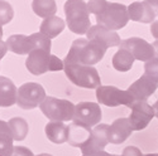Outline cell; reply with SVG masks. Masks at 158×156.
Here are the masks:
<instances>
[{
	"label": "cell",
	"instance_id": "6da1fadb",
	"mask_svg": "<svg viewBox=\"0 0 158 156\" xmlns=\"http://www.w3.org/2000/svg\"><path fill=\"white\" fill-rule=\"evenodd\" d=\"M105 52L106 49L100 44L89 41L87 38H78L72 42L71 48L63 62L82 64V66H94L104 58Z\"/></svg>",
	"mask_w": 158,
	"mask_h": 156
},
{
	"label": "cell",
	"instance_id": "7a4b0ae2",
	"mask_svg": "<svg viewBox=\"0 0 158 156\" xmlns=\"http://www.w3.org/2000/svg\"><path fill=\"white\" fill-rule=\"evenodd\" d=\"M66 25L78 35L86 34L91 28L90 10L84 0H67L64 3Z\"/></svg>",
	"mask_w": 158,
	"mask_h": 156
},
{
	"label": "cell",
	"instance_id": "3957f363",
	"mask_svg": "<svg viewBox=\"0 0 158 156\" xmlns=\"http://www.w3.org/2000/svg\"><path fill=\"white\" fill-rule=\"evenodd\" d=\"M8 49L15 54H29L35 49H43L51 52V39L43 35L41 32L32 35L14 34L6 41Z\"/></svg>",
	"mask_w": 158,
	"mask_h": 156
},
{
	"label": "cell",
	"instance_id": "277c9868",
	"mask_svg": "<svg viewBox=\"0 0 158 156\" xmlns=\"http://www.w3.org/2000/svg\"><path fill=\"white\" fill-rule=\"evenodd\" d=\"M64 63V73L69 80L77 87L98 89L101 86L99 72L93 66H82L75 63Z\"/></svg>",
	"mask_w": 158,
	"mask_h": 156
},
{
	"label": "cell",
	"instance_id": "5b68a950",
	"mask_svg": "<svg viewBox=\"0 0 158 156\" xmlns=\"http://www.w3.org/2000/svg\"><path fill=\"white\" fill-rule=\"evenodd\" d=\"M27 69L34 74L39 76L46 72H56L64 69V63L56 56L51 54V52L43 49H35L28 54L25 60Z\"/></svg>",
	"mask_w": 158,
	"mask_h": 156
},
{
	"label": "cell",
	"instance_id": "8992f818",
	"mask_svg": "<svg viewBox=\"0 0 158 156\" xmlns=\"http://www.w3.org/2000/svg\"><path fill=\"white\" fill-rule=\"evenodd\" d=\"M39 107H41L42 113L49 121L67 122L73 120L76 105H73L69 99H60L47 96Z\"/></svg>",
	"mask_w": 158,
	"mask_h": 156
},
{
	"label": "cell",
	"instance_id": "52a82bcc",
	"mask_svg": "<svg viewBox=\"0 0 158 156\" xmlns=\"http://www.w3.org/2000/svg\"><path fill=\"white\" fill-rule=\"evenodd\" d=\"M129 21L128 6L119 3H108L104 10L96 15V23L110 30L124 28Z\"/></svg>",
	"mask_w": 158,
	"mask_h": 156
},
{
	"label": "cell",
	"instance_id": "ba28073f",
	"mask_svg": "<svg viewBox=\"0 0 158 156\" xmlns=\"http://www.w3.org/2000/svg\"><path fill=\"white\" fill-rule=\"evenodd\" d=\"M44 88L35 82H27L18 88L17 105L23 110H33L46 99Z\"/></svg>",
	"mask_w": 158,
	"mask_h": 156
},
{
	"label": "cell",
	"instance_id": "9c48e42d",
	"mask_svg": "<svg viewBox=\"0 0 158 156\" xmlns=\"http://www.w3.org/2000/svg\"><path fill=\"white\" fill-rule=\"evenodd\" d=\"M96 98L100 105L108 107H116L120 105L130 107L135 102L128 91L119 89L114 86H100L96 89Z\"/></svg>",
	"mask_w": 158,
	"mask_h": 156
},
{
	"label": "cell",
	"instance_id": "30bf717a",
	"mask_svg": "<svg viewBox=\"0 0 158 156\" xmlns=\"http://www.w3.org/2000/svg\"><path fill=\"white\" fill-rule=\"evenodd\" d=\"M101 108L95 102H80L75 107L73 123H78L82 126L93 127L100 123L101 121Z\"/></svg>",
	"mask_w": 158,
	"mask_h": 156
},
{
	"label": "cell",
	"instance_id": "8fae6325",
	"mask_svg": "<svg viewBox=\"0 0 158 156\" xmlns=\"http://www.w3.org/2000/svg\"><path fill=\"white\" fill-rule=\"evenodd\" d=\"M108 132H109V125L106 123L96 125L93 128V131H91L89 140L80 147L82 155H93V154L104 151L105 146L109 144Z\"/></svg>",
	"mask_w": 158,
	"mask_h": 156
},
{
	"label": "cell",
	"instance_id": "7c38bea8",
	"mask_svg": "<svg viewBox=\"0 0 158 156\" xmlns=\"http://www.w3.org/2000/svg\"><path fill=\"white\" fill-rule=\"evenodd\" d=\"M130 108H131V113L129 116V121L131 127H133V131L144 130L156 116L153 106H151L149 103L144 101L134 102L130 106Z\"/></svg>",
	"mask_w": 158,
	"mask_h": 156
},
{
	"label": "cell",
	"instance_id": "4fadbf2b",
	"mask_svg": "<svg viewBox=\"0 0 158 156\" xmlns=\"http://www.w3.org/2000/svg\"><path fill=\"white\" fill-rule=\"evenodd\" d=\"M120 48L129 50L133 54V57L140 62H148L156 58L153 44H149L147 41H144L142 38L133 37L125 39V41H122Z\"/></svg>",
	"mask_w": 158,
	"mask_h": 156
},
{
	"label": "cell",
	"instance_id": "5bb4252c",
	"mask_svg": "<svg viewBox=\"0 0 158 156\" xmlns=\"http://www.w3.org/2000/svg\"><path fill=\"white\" fill-rule=\"evenodd\" d=\"M89 41H93L98 44H100L101 47H104L105 49L111 48V47H120V37L118 35L116 32L110 30L101 25H93L90 28V30L86 33Z\"/></svg>",
	"mask_w": 158,
	"mask_h": 156
},
{
	"label": "cell",
	"instance_id": "9a60e30c",
	"mask_svg": "<svg viewBox=\"0 0 158 156\" xmlns=\"http://www.w3.org/2000/svg\"><path fill=\"white\" fill-rule=\"evenodd\" d=\"M157 87H158V83L156 81H153L148 76L143 74L139 80H137L134 83H131L127 91L133 96L135 102L137 101L147 102V99L154 93Z\"/></svg>",
	"mask_w": 158,
	"mask_h": 156
},
{
	"label": "cell",
	"instance_id": "2e32d148",
	"mask_svg": "<svg viewBox=\"0 0 158 156\" xmlns=\"http://www.w3.org/2000/svg\"><path fill=\"white\" fill-rule=\"evenodd\" d=\"M129 19L138 23L149 24L157 19L158 13L151 6L148 2H134L128 6Z\"/></svg>",
	"mask_w": 158,
	"mask_h": 156
},
{
	"label": "cell",
	"instance_id": "e0dca14e",
	"mask_svg": "<svg viewBox=\"0 0 158 156\" xmlns=\"http://www.w3.org/2000/svg\"><path fill=\"white\" fill-rule=\"evenodd\" d=\"M131 132H133V127L130 125L129 119H125V117L118 119L109 126V142L114 145L123 144L131 135Z\"/></svg>",
	"mask_w": 158,
	"mask_h": 156
},
{
	"label": "cell",
	"instance_id": "ac0fdd59",
	"mask_svg": "<svg viewBox=\"0 0 158 156\" xmlns=\"http://www.w3.org/2000/svg\"><path fill=\"white\" fill-rule=\"evenodd\" d=\"M46 136L47 138L53 142V144H64L69 141V134H70V127L64 125L63 122L58 121H49L46 125Z\"/></svg>",
	"mask_w": 158,
	"mask_h": 156
},
{
	"label": "cell",
	"instance_id": "d6986e66",
	"mask_svg": "<svg viewBox=\"0 0 158 156\" xmlns=\"http://www.w3.org/2000/svg\"><path fill=\"white\" fill-rule=\"evenodd\" d=\"M18 88L6 77H0V107H10L17 103Z\"/></svg>",
	"mask_w": 158,
	"mask_h": 156
},
{
	"label": "cell",
	"instance_id": "ffe728a7",
	"mask_svg": "<svg viewBox=\"0 0 158 156\" xmlns=\"http://www.w3.org/2000/svg\"><path fill=\"white\" fill-rule=\"evenodd\" d=\"M93 128L82 126L78 123H72L70 126V134H69V142L73 147H81L85 142L89 140Z\"/></svg>",
	"mask_w": 158,
	"mask_h": 156
},
{
	"label": "cell",
	"instance_id": "44dd1931",
	"mask_svg": "<svg viewBox=\"0 0 158 156\" xmlns=\"http://www.w3.org/2000/svg\"><path fill=\"white\" fill-rule=\"evenodd\" d=\"M66 27V23L63 19H61L60 17H51L47 19H43L42 24H41V32L43 35H46L47 38L52 39V38H56L57 35H60L63 29Z\"/></svg>",
	"mask_w": 158,
	"mask_h": 156
},
{
	"label": "cell",
	"instance_id": "7402d4cb",
	"mask_svg": "<svg viewBox=\"0 0 158 156\" xmlns=\"http://www.w3.org/2000/svg\"><path fill=\"white\" fill-rule=\"evenodd\" d=\"M13 141L14 138H13L9 123L5 121H0V156H11L14 151Z\"/></svg>",
	"mask_w": 158,
	"mask_h": 156
},
{
	"label": "cell",
	"instance_id": "603a6c76",
	"mask_svg": "<svg viewBox=\"0 0 158 156\" xmlns=\"http://www.w3.org/2000/svg\"><path fill=\"white\" fill-rule=\"evenodd\" d=\"M134 60H135V58L133 57V54H131L129 50H127L124 48H119V50H118L113 57V67L119 72H128L133 67Z\"/></svg>",
	"mask_w": 158,
	"mask_h": 156
},
{
	"label": "cell",
	"instance_id": "cb8c5ba5",
	"mask_svg": "<svg viewBox=\"0 0 158 156\" xmlns=\"http://www.w3.org/2000/svg\"><path fill=\"white\" fill-rule=\"evenodd\" d=\"M32 9L39 18L47 19L56 14L57 6L55 0H33Z\"/></svg>",
	"mask_w": 158,
	"mask_h": 156
},
{
	"label": "cell",
	"instance_id": "d4e9b609",
	"mask_svg": "<svg viewBox=\"0 0 158 156\" xmlns=\"http://www.w3.org/2000/svg\"><path fill=\"white\" fill-rule=\"evenodd\" d=\"M8 123H9L14 141H23L27 137L28 131H29V126H28V122L24 119H22V117H13V119L9 120Z\"/></svg>",
	"mask_w": 158,
	"mask_h": 156
},
{
	"label": "cell",
	"instance_id": "484cf974",
	"mask_svg": "<svg viewBox=\"0 0 158 156\" xmlns=\"http://www.w3.org/2000/svg\"><path fill=\"white\" fill-rule=\"evenodd\" d=\"M13 17H14V10L11 5L5 0H0V25L8 24Z\"/></svg>",
	"mask_w": 158,
	"mask_h": 156
},
{
	"label": "cell",
	"instance_id": "4316f807",
	"mask_svg": "<svg viewBox=\"0 0 158 156\" xmlns=\"http://www.w3.org/2000/svg\"><path fill=\"white\" fill-rule=\"evenodd\" d=\"M144 74L158 83V58H153L144 64Z\"/></svg>",
	"mask_w": 158,
	"mask_h": 156
},
{
	"label": "cell",
	"instance_id": "83f0119b",
	"mask_svg": "<svg viewBox=\"0 0 158 156\" xmlns=\"http://www.w3.org/2000/svg\"><path fill=\"white\" fill-rule=\"evenodd\" d=\"M108 3L109 2H106V0H89L87 8H89L91 14H94L96 17V15H99L100 13L104 10V8L106 6Z\"/></svg>",
	"mask_w": 158,
	"mask_h": 156
},
{
	"label": "cell",
	"instance_id": "f1b7e54d",
	"mask_svg": "<svg viewBox=\"0 0 158 156\" xmlns=\"http://www.w3.org/2000/svg\"><path fill=\"white\" fill-rule=\"evenodd\" d=\"M11 156H34V155L29 149L24 146H14V151H13Z\"/></svg>",
	"mask_w": 158,
	"mask_h": 156
},
{
	"label": "cell",
	"instance_id": "f546056e",
	"mask_svg": "<svg viewBox=\"0 0 158 156\" xmlns=\"http://www.w3.org/2000/svg\"><path fill=\"white\" fill-rule=\"evenodd\" d=\"M122 156H143L142 151L135 146H128L123 150Z\"/></svg>",
	"mask_w": 158,
	"mask_h": 156
},
{
	"label": "cell",
	"instance_id": "4dcf8cb0",
	"mask_svg": "<svg viewBox=\"0 0 158 156\" xmlns=\"http://www.w3.org/2000/svg\"><path fill=\"white\" fill-rule=\"evenodd\" d=\"M151 33H152V37L156 38V41H158V15H157V19L151 25Z\"/></svg>",
	"mask_w": 158,
	"mask_h": 156
},
{
	"label": "cell",
	"instance_id": "1f68e13d",
	"mask_svg": "<svg viewBox=\"0 0 158 156\" xmlns=\"http://www.w3.org/2000/svg\"><path fill=\"white\" fill-rule=\"evenodd\" d=\"M8 45H6V42H3L2 39H0V60H2V58L6 54V52H8Z\"/></svg>",
	"mask_w": 158,
	"mask_h": 156
},
{
	"label": "cell",
	"instance_id": "d6a6232c",
	"mask_svg": "<svg viewBox=\"0 0 158 156\" xmlns=\"http://www.w3.org/2000/svg\"><path fill=\"white\" fill-rule=\"evenodd\" d=\"M146 2H148L151 4V6L158 13V0H146Z\"/></svg>",
	"mask_w": 158,
	"mask_h": 156
},
{
	"label": "cell",
	"instance_id": "836d02e7",
	"mask_svg": "<svg viewBox=\"0 0 158 156\" xmlns=\"http://www.w3.org/2000/svg\"><path fill=\"white\" fill-rule=\"evenodd\" d=\"M82 156H113V155H110L109 152H105V151H100V152H96L93 155H82Z\"/></svg>",
	"mask_w": 158,
	"mask_h": 156
},
{
	"label": "cell",
	"instance_id": "e575fe53",
	"mask_svg": "<svg viewBox=\"0 0 158 156\" xmlns=\"http://www.w3.org/2000/svg\"><path fill=\"white\" fill-rule=\"evenodd\" d=\"M153 48H154V53H156V58H158V41H156L153 43Z\"/></svg>",
	"mask_w": 158,
	"mask_h": 156
},
{
	"label": "cell",
	"instance_id": "d590c367",
	"mask_svg": "<svg viewBox=\"0 0 158 156\" xmlns=\"http://www.w3.org/2000/svg\"><path fill=\"white\" fill-rule=\"evenodd\" d=\"M153 108H154V112H156V115L158 113V99L154 102V105H153Z\"/></svg>",
	"mask_w": 158,
	"mask_h": 156
},
{
	"label": "cell",
	"instance_id": "8d00e7d4",
	"mask_svg": "<svg viewBox=\"0 0 158 156\" xmlns=\"http://www.w3.org/2000/svg\"><path fill=\"white\" fill-rule=\"evenodd\" d=\"M143 156H158V154H147V155H143Z\"/></svg>",
	"mask_w": 158,
	"mask_h": 156
},
{
	"label": "cell",
	"instance_id": "74e56055",
	"mask_svg": "<svg viewBox=\"0 0 158 156\" xmlns=\"http://www.w3.org/2000/svg\"><path fill=\"white\" fill-rule=\"evenodd\" d=\"M3 37V28H2V25H0V39H2Z\"/></svg>",
	"mask_w": 158,
	"mask_h": 156
},
{
	"label": "cell",
	"instance_id": "f35d334b",
	"mask_svg": "<svg viewBox=\"0 0 158 156\" xmlns=\"http://www.w3.org/2000/svg\"><path fill=\"white\" fill-rule=\"evenodd\" d=\"M37 156H52L51 154H41V155H37Z\"/></svg>",
	"mask_w": 158,
	"mask_h": 156
},
{
	"label": "cell",
	"instance_id": "ab89813d",
	"mask_svg": "<svg viewBox=\"0 0 158 156\" xmlns=\"http://www.w3.org/2000/svg\"><path fill=\"white\" fill-rule=\"evenodd\" d=\"M113 156H120V155H113Z\"/></svg>",
	"mask_w": 158,
	"mask_h": 156
}]
</instances>
